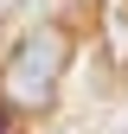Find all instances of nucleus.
Returning a JSON list of instances; mask_svg holds the SVG:
<instances>
[{
    "label": "nucleus",
    "mask_w": 128,
    "mask_h": 134,
    "mask_svg": "<svg viewBox=\"0 0 128 134\" xmlns=\"http://www.w3.org/2000/svg\"><path fill=\"white\" fill-rule=\"evenodd\" d=\"M64 70H71V32H58V26L26 32L0 64V102L7 109H51Z\"/></svg>",
    "instance_id": "f257e3e1"
},
{
    "label": "nucleus",
    "mask_w": 128,
    "mask_h": 134,
    "mask_svg": "<svg viewBox=\"0 0 128 134\" xmlns=\"http://www.w3.org/2000/svg\"><path fill=\"white\" fill-rule=\"evenodd\" d=\"M7 128H13V109H7V102H0V134H7Z\"/></svg>",
    "instance_id": "f03ea898"
}]
</instances>
